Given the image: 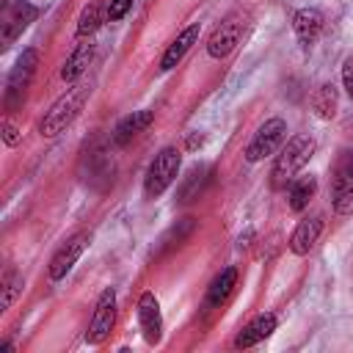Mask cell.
I'll return each instance as SVG.
<instances>
[{"instance_id": "obj_1", "label": "cell", "mask_w": 353, "mask_h": 353, "mask_svg": "<svg viewBox=\"0 0 353 353\" xmlns=\"http://www.w3.org/2000/svg\"><path fill=\"white\" fill-rule=\"evenodd\" d=\"M314 146H317V143H314L312 135H295V138H290L287 146L279 152V157H276V163H273L270 185H273L276 190L287 188V185L295 179V174L312 160Z\"/></svg>"}, {"instance_id": "obj_2", "label": "cell", "mask_w": 353, "mask_h": 353, "mask_svg": "<svg viewBox=\"0 0 353 353\" xmlns=\"http://www.w3.org/2000/svg\"><path fill=\"white\" fill-rule=\"evenodd\" d=\"M85 97H88V85H85V83H77L74 88H69V91L47 110V116L41 119V135H44V138H55L58 132H63V130L77 119V113H80Z\"/></svg>"}, {"instance_id": "obj_3", "label": "cell", "mask_w": 353, "mask_h": 353, "mask_svg": "<svg viewBox=\"0 0 353 353\" xmlns=\"http://www.w3.org/2000/svg\"><path fill=\"white\" fill-rule=\"evenodd\" d=\"M179 165H182V154H179L176 146H165V149H160V152L154 154L149 171H146L143 193H146L149 199L163 196V193L174 185V179H176V174H179Z\"/></svg>"}, {"instance_id": "obj_4", "label": "cell", "mask_w": 353, "mask_h": 353, "mask_svg": "<svg viewBox=\"0 0 353 353\" xmlns=\"http://www.w3.org/2000/svg\"><path fill=\"white\" fill-rule=\"evenodd\" d=\"M331 204L336 215H353V149H345L334 165Z\"/></svg>"}, {"instance_id": "obj_5", "label": "cell", "mask_w": 353, "mask_h": 353, "mask_svg": "<svg viewBox=\"0 0 353 353\" xmlns=\"http://www.w3.org/2000/svg\"><path fill=\"white\" fill-rule=\"evenodd\" d=\"M36 63H39V52L33 47L22 50V55L17 58V63H14L11 74H8V83H6V108L8 110H14V108L22 105L25 91L30 85V77L36 72Z\"/></svg>"}, {"instance_id": "obj_6", "label": "cell", "mask_w": 353, "mask_h": 353, "mask_svg": "<svg viewBox=\"0 0 353 353\" xmlns=\"http://www.w3.org/2000/svg\"><path fill=\"white\" fill-rule=\"evenodd\" d=\"M287 138V121L284 119H268L251 138V143L245 146V160L248 163H259L265 157H270Z\"/></svg>"}, {"instance_id": "obj_7", "label": "cell", "mask_w": 353, "mask_h": 353, "mask_svg": "<svg viewBox=\"0 0 353 353\" xmlns=\"http://www.w3.org/2000/svg\"><path fill=\"white\" fill-rule=\"evenodd\" d=\"M113 323H116V292H113V287H108V290H102V295L94 306V314H91L88 331H85V342L102 345L110 336Z\"/></svg>"}, {"instance_id": "obj_8", "label": "cell", "mask_w": 353, "mask_h": 353, "mask_svg": "<svg viewBox=\"0 0 353 353\" xmlns=\"http://www.w3.org/2000/svg\"><path fill=\"white\" fill-rule=\"evenodd\" d=\"M36 14H39L36 6L28 3V0H19V3L6 6L3 17H0V44H3V50H8L22 36V30L36 19Z\"/></svg>"}, {"instance_id": "obj_9", "label": "cell", "mask_w": 353, "mask_h": 353, "mask_svg": "<svg viewBox=\"0 0 353 353\" xmlns=\"http://www.w3.org/2000/svg\"><path fill=\"white\" fill-rule=\"evenodd\" d=\"M245 30V17L243 14H229L207 39V55L210 58H226L243 39Z\"/></svg>"}, {"instance_id": "obj_10", "label": "cell", "mask_w": 353, "mask_h": 353, "mask_svg": "<svg viewBox=\"0 0 353 353\" xmlns=\"http://www.w3.org/2000/svg\"><path fill=\"white\" fill-rule=\"evenodd\" d=\"M88 234L85 232H77V234H72L55 254H52V259H50V268H47V273H50V279L52 281H61L72 268H74V262L83 256V251H85V245H88Z\"/></svg>"}, {"instance_id": "obj_11", "label": "cell", "mask_w": 353, "mask_h": 353, "mask_svg": "<svg viewBox=\"0 0 353 353\" xmlns=\"http://www.w3.org/2000/svg\"><path fill=\"white\" fill-rule=\"evenodd\" d=\"M138 323H141L143 339L149 345H157L163 336V314H160V303H157L154 292H143L138 298Z\"/></svg>"}, {"instance_id": "obj_12", "label": "cell", "mask_w": 353, "mask_h": 353, "mask_svg": "<svg viewBox=\"0 0 353 353\" xmlns=\"http://www.w3.org/2000/svg\"><path fill=\"white\" fill-rule=\"evenodd\" d=\"M323 22H325L323 14H320L317 8H312V6L295 11V17H292V28H295V36L301 39L303 47H309V44L317 41V36L323 33Z\"/></svg>"}, {"instance_id": "obj_13", "label": "cell", "mask_w": 353, "mask_h": 353, "mask_svg": "<svg viewBox=\"0 0 353 353\" xmlns=\"http://www.w3.org/2000/svg\"><path fill=\"white\" fill-rule=\"evenodd\" d=\"M320 232H323V221H320L317 215H312V218H303V221L295 226V232L290 234V251H292L295 256H303V254H309V251H312V245L317 243Z\"/></svg>"}, {"instance_id": "obj_14", "label": "cell", "mask_w": 353, "mask_h": 353, "mask_svg": "<svg viewBox=\"0 0 353 353\" xmlns=\"http://www.w3.org/2000/svg\"><path fill=\"white\" fill-rule=\"evenodd\" d=\"M276 331V314L273 312H265V314H256L234 339V347H251L262 339H268L270 334Z\"/></svg>"}, {"instance_id": "obj_15", "label": "cell", "mask_w": 353, "mask_h": 353, "mask_svg": "<svg viewBox=\"0 0 353 353\" xmlns=\"http://www.w3.org/2000/svg\"><path fill=\"white\" fill-rule=\"evenodd\" d=\"M152 121H154V113H152V110H132L130 116H124V119L116 124V130H113V143H116V146L130 143V141H132L138 132H143Z\"/></svg>"}, {"instance_id": "obj_16", "label": "cell", "mask_w": 353, "mask_h": 353, "mask_svg": "<svg viewBox=\"0 0 353 353\" xmlns=\"http://www.w3.org/2000/svg\"><path fill=\"white\" fill-rule=\"evenodd\" d=\"M196 39H199V25H188L171 44H168V50L163 52V58H160V69L163 72H168V69H174L182 58H185V52L196 44Z\"/></svg>"}, {"instance_id": "obj_17", "label": "cell", "mask_w": 353, "mask_h": 353, "mask_svg": "<svg viewBox=\"0 0 353 353\" xmlns=\"http://www.w3.org/2000/svg\"><path fill=\"white\" fill-rule=\"evenodd\" d=\"M91 58H94V44H91V41L77 44V47L69 52V58H66V63H63V69H61V77H63L66 83H74V80L88 69Z\"/></svg>"}, {"instance_id": "obj_18", "label": "cell", "mask_w": 353, "mask_h": 353, "mask_svg": "<svg viewBox=\"0 0 353 353\" xmlns=\"http://www.w3.org/2000/svg\"><path fill=\"white\" fill-rule=\"evenodd\" d=\"M108 19V8L102 6V0H91L83 11H80V19H77V36L85 39L91 33H97V28Z\"/></svg>"}, {"instance_id": "obj_19", "label": "cell", "mask_w": 353, "mask_h": 353, "mask_svg": "<svg viewBox=\"0 0 353 353\" xmlns=\"http://www.w3.org/2000/svg\"><path fill=\"white\" fill-rule=\"evenodd\" d=\"M234 284H237V270H234V268L221 270V273L212 279L210 290H207V306H221V303L229 298V292H232Z\"/></svg>"}, {"instance_id": "obj_20", "label": "cell", "mask_w": 353, "mask_h": 353, "mask_svg": "<svg viewBox=\"0 0 353 353\" xmlns=\"http://www.w3.org/2000/svg\"><path fill=\"white\" fill-rule=\"evenodd\" d=\"M314 190H317V179L312 174L309 176H295L290 182V210L292 212H301L309 204V199L314 196Z\"/></svg>"}, {"instance_id": "obj_21", "label": "cell", "mask_w": 353, "mask_h": 353, "mask_svg": "<svg viewBox=\"0 0 353 353\" xmlns=\"http://www.w3.org/2000/svg\"><path fill=\"white\" fill-rule=\"evenodd\" d=\"M210 174H212V168H207V165H201V168H193L188 176H185V182L179 185V201H193V199H199L201 196V190L207 188V182H210Z\"/></svg>"}, {"instance_id": "obj_22", "label": "cell", "mask_w": 353, "mask_h": 353, "mask_svg": "<svg viewBox=\"0 0 353 353\" xmlns=\"http://www.w3.org/2000/svg\"><path fill=\"white\" fill-rule=\"evenodd\" d=\"M312 108L317 110L320 119H331L336 113V88L331 83H323L312 97Z\"/></svg>"}, {"instance_id": "obj_23", "label": "cell", "mask_w": 353, "mask_h": 353, "mask_svg": "<svg viewBox=\"0 0 353 353\" xmlns=\"http://www.w3.org/2000/svg\"><path fill=\"white\" fill-rule=\"evenodd\" d=\"M22 292V276L14 270V268H6V273H3V295H0V312H6L11 303H14V298Z\"/></svg>"}, {"instance_id": "obj_24", "label": "cell", "mask_w": 353, "mask_h": 353, "mask_svg": "<svg viewBox=\"0 0 353 353\" xmlns=\"http://www.w3.org/2000/svg\"><path fill=\"white\" fill-rule=\"evenodd\" d=\"M193 232V218H182V221H176L165 234H163V248H171V245H179L188 234Z\"/></svg>"}, {"instance_id": "obj_25", "label": "cell", "mask_w": 353, "mask_h": 353, "mask_svg": "<svg viewBox=\"0 0 353 353\" xmlns=\"http://www.w3.org/2000/svg\"><path fill=\"white\" fill-rule=\"evenodd\" d=\"M132 8V0H110L108 3V22H119Z\"/></svg>"}, {"instance_id": "obj_26", "label": "cell", "mask_w": 353, "mask_h": 353, "mask_svg": "<svg viewBox=\"0 0 353 353\" xmlns=\"http://www.w3.org/2000/svg\"><path fill=\"white\" fill-rule=\"evenodd\" d=\"M342 85H345L347 97L353 99V55L345 58V63H342Z\"/></svg>"}, {"instance_id": "obj_27", "label": "cell", "mask_w": 353, "mask_h": 353, "mask_svg": "<svg viewBox=\"0 0 353 353\" xmlns=\"http://www.w3.org/2000/svg\"><path fill=\"white\" fill-rule=\"evenodd\" d=\"M3 141H6L8 146H14V143L19 141V130H17V127H14V124H11L8 119L3 121Z\"/></svg>"}, {"instance_id": "obj_28", "label": "cell", "mask_w": 353, "mask_h": 353, "mask_svg": "<svg viewBox=\"0 0 353 353\" xmlns=\"http://www.w3.org/2000/svg\"><path fill=\"white\" fill-rule=\"evenodd\" d=\"M0 3H3V6H8V0H0Z\"/></svg>"}]
</instances>
